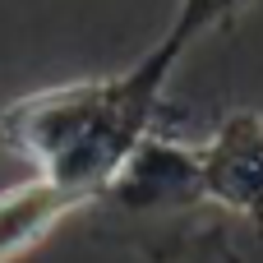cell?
Instances as JSON below:
<instances>
[{"label": "cell", "instance_id": "cell-5", "mask_svg": "<svg viewBox=\"0 0 263 263\" xmlns=\"http://www.w3.org/2000/svg\"><path fill=\"white\" fill-rule=\"evenodd\" d=\"M139 259L143 263H245L231 222L208 217V222H180L157 236H139Z\"/></svg>", "mask_w": 263, "mask_h": 263}, {"label": "cell", "instance_id": "cell-1", "mask_svg": "<svg viewBox=\"0 0 263 263\" xmlns=\"http://www.w3.org/2000/svg\"><path fill=\"white\" fill-rule=\"evenodd\" d=\"M190 42L171 28L148 46L129 69L102 79H74L55 88H37L0 106V148L23 157L37 176L83 194L97 203L116 180L120 162L162 129L166 83Z\"/></svg>", "mask_w": 263, "mask_h": 263}, {"label": "cell", "instance_id": "cell-2", "mask_svg": "<svg viewBox=\"0 0 263 263\" xmlns=\"http://www.w3.org/2000/svg\"><path fill=\"white\" fill-rule=\"evenodd\" d=\"M125 217H171V213H194L203 203V166H199V143H185L166 129H153L139 139V148L120 162L116 180L97 199Z\"/></svg>", "mask_w": 263, "mask_h": 263}, {"label": "cell", "instance_id": "cell-6", "mask_svg": "<svg viewBox=\"0 0 263 263\" xmlns=\"http://www.w3.org/2000/svg\"><path fill=\"white\" fill-rule=\"evenodd\" d=\"M254 5H259V0H180L176 18H171V32L194 46L203 32L236 23V18H240L245 9H254Z\"/></svg>", "mask_w": 263, "mask_h": 263}, {"label": "cell", "instance_id": "cell-3", "mask_svg": "<svg viewBox=\"0 0 263 263\" xmlns=\"http://www.w3.org/2000/svg\"><path fill=\"white\" fill-rule=\"evenodd\" d=\"M203 203L245 217L263 240V111H227L199 143Z\"/></svg>", "mask_w": 263, "mask_h": 263}, {"label": "cell", "instance_id": "cell-4", "mask_svg": "<svg viewBox=\"0 0 263 263\" xmlns=\"http://www.w3.org/2000/svg\"><path fill=\"white\" fill-rule=\"evenodd\" d=\"M79 208H92V203L37 171L18 185L0 190V263H18L23 254H32Z\"/></svg>", "mask_w": 263, "mask_h": 263}]
</instances>
